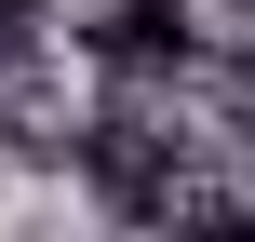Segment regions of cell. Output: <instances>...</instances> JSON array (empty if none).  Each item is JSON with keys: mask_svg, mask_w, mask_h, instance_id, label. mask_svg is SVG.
Segmentation results:
<instances>
[{"mask_svg": "<svg viewBox=\"0 0 255 242\" xmlns=\"http://www.w3.org/2000/svg\"><path fill=\"white\" fill-rule=\"evenodd\" d=\"M81 40H94L108 67H161V54L188 40V13H175V0H121V13H108V27H81Z\"/></svg>", "mask_w": 255, "mask_h": 242, "instance_id": "obj_1", "label": "cell"}]
</instances>
